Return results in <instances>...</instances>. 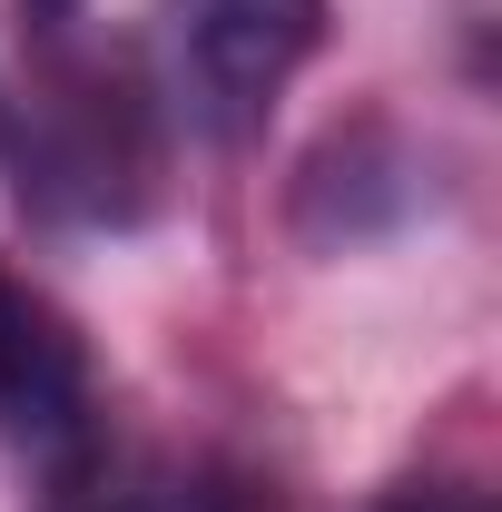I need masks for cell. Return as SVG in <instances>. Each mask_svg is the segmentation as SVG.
<instances>
[{"mask_svg": "<svg viewBox=\"0 0 502 512\" xmlns=\"http://www.w3.org/2000/svg\"><path fill=\"white\" fill-rule=\"evenodd\" d=\"M315 50H325V0H168L158 10V89L217 148H247Z\"/></svg>", "mask_w": 502, "mask_h": 512, "instance_id": "cell-1", "label": "cell"}, {"mask_svg": "<svg viewBox=\"0 0 502 512\" xmlns=\"http://www.w3.org/2000/svg\"><path fill=\"white\" fill-rule=\"evenodd\" d=\"M0 434L20 453H40V473L69 463L79 444H99V375H89V345L79 325L20 286L0 266Z\"/></svg>", "mask_w": 502, "mask_h": 512, "instance_id": "cell-2", "label": "cell"}, {"mask_svg": "<svg viewBox=\"0 0 502 512\" xmlns=\"http://www.w3.org/2000/svg\"><path fill=\"white\" fill-rule=\"evenodd\" d=\"M40 512H237V493L188 473V463H158V453H128L99 434L69 463H50V503Z\"/></svg>", "mask_w": 502, "mask_h": 512, "instance_id": "cell-3", "label": "cell"}, {"mask_svg": "<svg viewBox=\"0 0 502 512\" xmlns=\"http://www.w3.org/2000/svg\"><path fill=\"white\" fill-rule=\"evenodd\" d=\"M375 512H493L473 483H404V493H384Z\"/></svg>", "mask_w": 502, "mask_h": 512, "instance_id": "cell-4", "label": "cell"}, {"mask_svg": "<svg viewBox=\"0 0 502 512\" xmlns=\"http://www.w3.org/2000/svg\"><path fill=\"white\" fill-rule=\"evenodd\" d=\"M20 20H30V30H69V20H79V0H20Z\"/></svg>", "mask_w": 502, "mask_h": 512, "instance_id": "cell-5", "label": "cell"}]
</instances>
